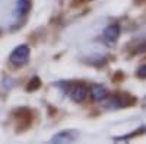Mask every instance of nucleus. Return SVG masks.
Listing matches in <instances>:
<instances>
[{"label":"nucleus","instance_id":"0eeeda50","mask_svg":"<svg viewBox=\"0 0 146 144\" xmlns=\"http://www.w3.org/2000/svg\"><path fill=\"white\" fill-rule=\"evenodd\" d=\"M29 85H31V86H28V90H34V89H36V87H40V79H38V77H34V79L31 80Z\"/></svg>","mask_w":146,"mask_h":144},{"label":"nucleus","instance_id":"7ed1b4c3","mask_svg":"<svg viewBox=\"0 0 146 144\" xmlns=\"http://www.w3.org/2000/svg\"><path fill=\"white\" fill-rule=\"evenodd\" d=\"M79 137V133L76 131H62V133L56 134L53 138H51V143H70L73 140H76Z\"/></svg>","mask_w":146,"mask_h":144},{"label":"nucleus","instance_id":"f257e3e1","mask_svg":"<svg viewBox=\"0 0 146 144\" xmlns=\"http://www.w3.org/2000/svg\"><path fill=\"white\" fill-rule=\"evenodd\" d=\"M29 47L28 45H18L13 51L10 53L9 55V61L12 66H15V67H21L23 64H27L28 63V60H29Z\"/></svg>","mask_w":146,"mask_h":144},{"label":"nucleus","instance_id":"20e7f679","mask_svg":"<svg viewBox=\"0 0 146 144\" xmlns=\"http://www.w3.org/2000/svg\"><path fill=\"white\" fill-rule=\"evenodd\" d=\"M89 93H91L92 101H95V102H101V101L107 99V96H108V92L102 85H94L91 87Z\"/></svg>","mask_w":146,"mask_h":144},{"label":"nucleus","instance_id":"39448f33","mask_svg":"<svg viewBox=\"0 0 146 144\" xmlns=\"http://www.w3.org/2000/svg\"><path fill=\"white\" fill-rule=\"evenodd\" d=\"M120 37V26L113 23V25H108L105 29H104V38L108 41V42H115Z\"/></svg>","mask_w":146,"mask_h":144},{"label":"nucleus","instance_id":"f03ea898","mask_svg":"<svg viewBox=\"0 0 146 144\" xmlns=\"http://www.w3.org/2000/svg\"><path fill=\"white\" fill-rule=\"evenodd\" d=\"M88 87L86 86H83V85H76V86H73L72 90H70V99L73 102H83L85 99L88 98Z\"/></svg>","mask_w":146,"mask_h":144},{"label":"nucleus","instance_id":"6e6552de","mask_svg":"<svg viewBox=\"0 0 146 144\" xmlns=\"http://www.w3.org/2000/svg\"><path fill=\"white\" fill-rule=\"evenodd\" d=\"M136 73H137V77H140V79H146V64H143L142 67H139Z\"/></svg>","mask_w":146,"mask_h":144},{"label":"nucleus","instance_id":"423d86ee","mask_svg":"<svg viewBox=\"0 0 146 144\" xmlns=\"http://www.w3.org/2000/svg\"><path fill=\"white\" fill-rule=\"evenodd\" d=\"M29 7H31L29 0H18L16 6H15V13L18 16H23V15H27V12L29 10Z\"/></svg>","mask_w":146,"mask_h":144}]
</instances>
